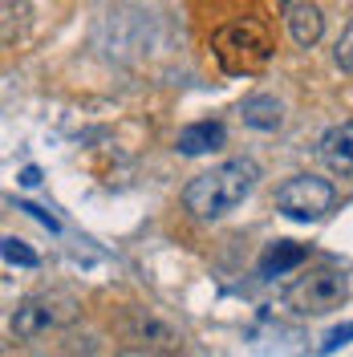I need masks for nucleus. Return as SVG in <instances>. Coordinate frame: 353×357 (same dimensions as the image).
<instances>
[{
	"mask_svg": "<svg viewBox=\"0 0 353 357\" xmlns=\"http://www.w3.org/2000/svg\"><path fill=\"white\" fill-rule=\"evenodd\" d=\"M256 183H260L256 158H227L183 187V207L195 220H223L256 191Z\"/></svg>",
	"mask_w": 353,
	"mask_h": 357,
	"instance_id": "obj_1",
	"label": "nucleus"
},
{
	"mask_svg": "<svg viewBox=\"0 0 353 357\" xmlns=\"http://www.w3.org/2000/svg\"><path fill=\"white\" fill-rule=\"evenodd\" d=\"M211 49L220 57L223 73H236L240 77V73H260L268 66L272 37L256 21H232V24H223V29H216Z\"/></svg>",
	"mask_w": 353,
	"mask_h": 357,
	"instance_id": "obj_2",
	"label": "nucleus"
},
{
	"mask_svg": "<svg viewBox=\"0 0 353 357\" xmlns=\"http://www.w3.org/2000/svg\"><path fill=\"white\" fill-rule=\"evenodd\" d=\"M350 301V280L337 268H313L285 289V305L301 317H325Z\"/></svg>",
	"mask_w": 353,
	"mask_h": 357,
	"instance_id": "obj_3",
	"label": "nucleus"
},
{
	"mask_svg": "<svg viewBox=\"0 0 353 357\" xmlns=\"http://www.w3.org/2000/svg\"><path fill=\"white\" fill-rule=\"evenodd\" d=\"M82 317V305L69 296V292H41V296H29L17 305L13 312V333L21 341H37L49 329H66Z\"/></svg>",
	"mask_w": 353,
	"mask_h": 357,
	"instance_id": "obj_4",
	"label": "nucleus"
},
{
	"mask_svg": "<svg viewBox=\"0 0 353 357\" xmlns=\"http://www.w3.org/2000/svg\"><path fill=\"white\" fill-rule=\"evenodd\" d=\"M333 199H337V191H333L329 178L292 175L276 191V211L296 223H317V220H325V211H333Z\"/></svg>",
	"mask_w": 353,
	"mask_h": 357,
	"instance_id": "obj_5",
	"label": "nucleus"
},
{
	"mask_svg": "<svg viewBox=\"0 0 353 357\" xmlns=\"http://www.w3.org/2000/svg\"><path fill=\"white\" fill-rule=\"evenodd\" d=\"M321 162L333 175H353V122H337L321 134Z\"/></svg>",
	"mask_w": 353,
	"mask_h": 357,
	"instance_id": "obj_6",
	"label": "nucleus"
},
{
	"mask_svg": "<svg viewBox=\"0 0 353 357\" xmlns=\"http://www.w3.org/2000/svg\"><path fill=\"white\" fill-rule=\"evenodd\" d=\"M223 142H227L223 122H191V126H183L179 138H175L179 155H207V151H220Z\"/></svg>",
	"mask_w": 353,
	"mask_h": 357,
	"instance_id": "obj_7",
	"label": "nucleus"
},
{
	"mask_svg": "<svg viewBox=\"0 0 353 357\" xmlns=\"http://www.w3.org/2000/svg\"><path fill=\"white\" fill-rule=\"evenodd\" d=\"M240 118H243V126H252V130H276L285 122V106L272 93H252V98L240 102Z\"/></svg>",
	"mask_w": 353,
	"mask_h": 357,
	"instance_id": "obj_8",
	"label": "nucleus"
},
{
	"mask_svg": "<svg viewBox=\"0 0 353 357\" xmlns=\"http://www.w3.org/2000/svg\"><path fill=\"white\" fill-rule=\"evenodd\" d=\"M309 260V252L301 244H288V240H276V244L264 248V256H260V276L264 280H276V276H285L292 268H301Z\"/></svg>",
	"mask_w": 353,
	"mask_h": 357,
	"instance_id": "obj_9",
	"label": "nucleus"
},
{
	"mask_svg": "<svg viewBox=\"0 0 353 357\" xmlns=\"http://www.w3.org/2000/svg\"><path fill=\"white\" fill-rule=\"evenodd\" d=\"M288 33H292V41L301 45V49H313V45L321 41V33H325L321 8L317 4H292L288 8Z\"/></svg>",
	"mask_w": 353,
	"mask_h": 357,
	"instance_id": "obj_10",
	"label": "nucleus"
},
{
	"mask_svg": "<svg viewBox=\"0 0 353 357\" xmlns=\"http://www.w3.org/2000/svg\"><path fill=\"white\" fill-rule=\"evenodd\" d=\"M29 13H33V0H4V45H13L21 37Z\"/></svg>",
	"mask_w": 353,
	"mask_h": 357,
	"instance_id": "obj_11",
	"label": "nucleus"
},
{
	"mask_svg": "<svg viewBox=\"0 0 353 357\" xmlns=\"http://www.w3.org/2000/svg\"><path fill=\"white\" fill-rule=\"evenodd\" d=\"M4 260H8V264H21V268H37L41 264V256L24 244V240H17V236H4Z\"/></svg>",
	"mask_w": 353,
	"mask_h": 357,
	"instance_id": "obj_12",
	"label": "nucleus"
},
{
	"mask_svg": "<svg viewBox=\"0 0 353 357\" xmlns=\"http://www.w3.org/2000/svg\"><path fill=\"white\" fill-rule=\"evenodd\" d=\"M333 61L345 69V73H353V21L345 24V33H341V41H337V49H333Z\"/></svg>",
	"mask_w": 353,
	"mask_h": 357,
	"instance_id": "obj_13",
	"label": "nucleus"
},
{
	"mask_svg": "<svg viewBox=\"0 0 353 357\" xmlns=\"http://www.w3.org/2000/svg\"><path fill=\"white\" fill-rule=\"evenodd\" d=\"M353 337V325H345V329H333L329 337H325V354H333V349H337V345H345V341H350Z\"/></svg>",
	"mask_w": 353,
	"mask_h": 357,
	"instance_id": "obj_14",
	"label": "nucleus"
},
{
	"mask_svg": "<svg viewBox=\"0 0 353 357\" xmlns=\"http://www.w3.org/2000/svg\"><path fill=\"white\" fill-rule=\"evenodd\" d=\"M21 211H29V215H33V220H41L45 227H49V231H57V220H53V215H49V211H45V207H33V203H21Z\"/></svg>",
	"mask_w": 353,
	"mask_h": 357,
	"instance_id": "obj_15",
	"label": "nucleus"
},
{
	"mask_svg": "<svg viewBox=\"0 0 353 357\" xmlns=\"http://www.w3.org/2000/svg\"><path fill=\"white\" fill-rule=\"evenodd\" d=\"M21 183H24V187H37V183H41V171H37V167H29V171L21 175Z\"/></svg>",
	"mask_w": 353,
	"mask_h": 357,
	"instance_id": "obj_16",
	"label": "nucleus"
}]
</instances>
